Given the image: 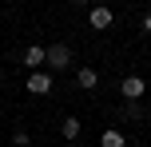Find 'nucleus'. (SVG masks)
Returning <instances> with one entry per match:
<instances>
[{"mask_svg":"<svg viewBox=\"0 0 151 147\" xmlns=\"http://www.w3.org/2000/svg\"><path fill=\"white\" fill-rule=\"evenodd\" d=\"M76 135H80V119L68 115V119H64V139H76Z\"/></svg>","mask_w":151,"mask_h":147,"instance_id":"nucleus-8","label":"nucleus"},{"mask_svg":"<svg viewBox=\"0 0 151 147\" xmlns=\"http://www.w3.org/2000/svg\"><path fill=\"white\" fill-rule=\"evenodd\" d=\"M143 32H147V36H151V12L143 16Z\"/></svg>","mask_w":151,"mask_h":147,"instance_id":"nucleus-9","label":"nucleus"},{"mask_svg":"<svg viewBox=\"0 0 151 147\" xmlns=\"http://www.w3.org/2000/svg\"><path fill=\"white\" fill-rule=\"evenodd\" d=\"M76 84H80V87H96V84H99L96 68H80V72H76Z\"/></svg>","mask_w":151,"mask_h":147,"instance_id":"nucleus-6","label":"nucleus"},{"mask_svg":"<svg viewBox=\"0 0 151 147\" xmlns=\"http://www.w3.org/2000/svg\"><path fill=\"white\" fill-rule=\"evenodd\" d=\"M99 143H104V147H127V139H123V131H115V127H107Z\"/></svg>","mask_w":151,"mask_h":147,"instance_id":"nucleus-7","label":"nucleus"},{"mask_svg":"<svg viewBox=\"0 0 151 147\" xmlns=\"http://www.w3.org/2000/svg\"><path fill=\"white\" fill-rule=\"evenodd\" d=\"M44 56H48V48L32 44L28 52H24V64H28V72H40V64H44Z\"/></svg>","mask_w":151,"mask_h":147,"instance_id":"nucleus-4","label":"nucleus"},{"mask_svg":"<svg viewBox=\"0 0 151 147\" xmlns=\"http://www.w3.org/2000/svg\"><path fill=\"white\" fill-rule=\"evenodd\" d=\"M28 92L32 95H48L52 92V76L48 72H28Z\"/></svg>","mask_w":151,"mask_h":147,"instance_id":"nucleus-3","label":"nucleus"},{"mask_svg":"<svg viewBox=\"0 0 151 147\" xmlns=\"http://www.w3.org/2000/svg\"><path fill=\"white\" fill-rule=\"evenodd\" d=\"M68 147H80V143H68Z\"/></svg>","mask_w":151,"mask_h":147,"instance_id":"nucleus-10","label":"nucleus"},{"mask_svg":"<svg viewBox=\"0 0 151 147\" xmlns=\"http://www.w3.org/2000/svg\"><path fill=\"white\" fill-rule=\"evenodd\" d=\"M143 92H147L143 76H127V80H123V84H119V95H123V100H127V103H135V100H139V95H143Z\"/></svg>","mask_w":151,"mask_h":147,"instance_id":"nucleus-1","label":"nucleus"},{"mask_svg":"<svg viewBox=\"0 0 151 147\" xmlns=\"http://www.w3.org/2000/svg\"><path fill=\"white\" fill-rule=\"evenodd\" d=\"M44 64L60 72V68H68V64H72V52H68L64 44H52V48H48V56H44Z\"/></svg>","mask_w":151,"mask_h":147,"instance_id":"nucleus-2","label":"nucleus"},{"mask_svg":"<svg viewBox=\"0 0 151 147\" xmlns=\"http://www.w3.org/2000/svg\"><path fill=\"white\" fill-rule=\"evenodd\" d=\"M111 20H115L111 8H91V12H88V24H91V28H107Z\"/></svg>","mask_w":151,"mask_h":147,"instance_id":"nucleus-5","label":"nucleus"}]
</instances>
